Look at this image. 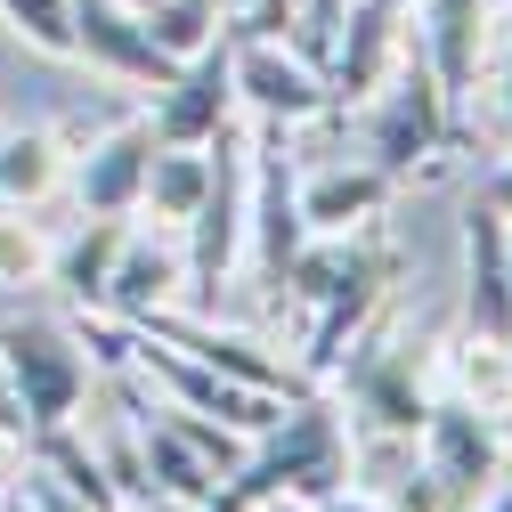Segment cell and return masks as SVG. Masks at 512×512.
Here are the masks:
<instances>
[{
	"mask_svg": "<svg viewBox=\"0 0 512 512\" xmlns=\"http://www.w3.org/2000/svg\"><path fill=\"white\" fill-rule=\"evenodd\" d=\"M399 277V252L391 236H374V228H350V236H309L293 252V269H285V293L317 309V326H309V358L301 374H334V358L366 334V317L382 309V285Z\"/></svg>",
	"mask_w": 512,
	"mask_h": 512,
	"instance_id": "obj_1",
	"label": "cell"
},
{
	"mask_svg": "<svg viewBox=\"0 0 512 512\" xmlns=\"http://www.w3.org/2000/svg\"><path fill=\"white\" fill-rule=\"evenodd\" d=\"M464 317H472V334L512 342V252H504V212L496 204L464 212Z\"/></svg>",
	"mask_w": 512,
	"mask_h": 512,
	"instance_id": "obj_13",
	"label": "cell"
},
{
	"mask_svg": "<svg viewBox=\"0 0 512 512\" xmlns=\"http://www.w3.org/2000/svg\"><path fill=\"white\" fill-rule=\"evenodd\" d=\"M236 504H269V496H293V504H334L350 488V431L326 399H293L261 439H252V456L220 480Z\"/></svg>",
	"mask_w": 512,
	"mask_h": 512,
	"instance_id": "obj_2",
	"label": "cell"
},
{
	"mask_svg": "<svg viewBox=\"0 0 512 512\" xmlns=\"http://www.w3.org/2000/svg\"><path fill=\"white\" fill-rule=\"evenodd\" d=\"M504 131H512V49H504Z\"/></svg>",
	"mask_w": 512,
	"mask_h": 512,
	"instance_id": "obj_33",
	"label": "cell"
},
{
	"mask_svg": "<svg viewBox=\"0 0 512 512\" xmlns=\"http://www.w3.org/2000/svg\"><path fill=\"white\" fill-rule=\"evenodd\" d=\"M366 98H374V106H366V163H382L391 179H407L423 155L447 147V114H456V106L439 98V82H431V66H423V49L399 57V66L382 74Z\"/></svg>",
	"mask_w": 512,
	"mask_h": 512,
	"instance_id": "obj_5",
	"label": "cell"
},
{
	"mask_svg": "<svg viewBox=\"0 0 512 512\" xmlns=\"http://www.w3.org/2000/svg\"><path fill=\"white\" fill-rule=\"evenodd\" d=\"M252 512H317V504H293V496H269V504H252Z\"/></svg>",
	"mask_w": 512,
	"mask_h": 512,
	"instance_id": "obj_31",
	"label": "cell"
},
{
	"mask_svg": "<svg viewBox=\"0 0 512 512\" xmlns=\"http://www.w3.org/2000/svg\"><path fill=\"white\" fill-rule=\"evenodd\" d=\"M504 252H512V228H504Z\"/></svg>",
	"mask_w": 512,
	"mask_h": 512,
	"instance_id": "obj_36",
	"label": "cell"
},
{
	"mask_svg": "<svg viewBox=\"0 0 512 512\" xmlns=\"http://www.w3.org/2000/svg\"><path fill=\"white\" fill-rule=\"evenodd\" d=\"M480 9L488 0H415V17H423L415 49H423V66H431L447 106H464V90L480 74Z\"/></svg>",
	"mask_w": 512,
	"mask_h": 512,
	"instance_id": "obj_17",
	"label": "cell"
},
{
	"mask_svg": "<svg viewBox=\"0 0 512 512\" xmlns=\"http://www.w3.org/2000/svg\"><path fill=\"white\" fill-rule=\"evenodd\" d=\"M204 155H212L204 204L179 220L187 228V301H220L228 269L244 261V220H252V139L236 122H220L204 139Z\"/></svg>",
	"mask_w": 512,
	"mask_h": 512,
	"instance_id": "obj_4",
	"label": "cell"
},
{
	"mask_svg": "<svg viewBox=\"0 0 512 512\" xmlns=\"http://www.w3.org/2000/svg\"><path fill=\"white\" fill-rule=\"evenodd\" d=\"M415 456H423L439 480H456L464 504H480L488 480L504 472V431H496L472 399H431V415H423V431H415Z\"/></svg>",
	"mask_w": 512,
	"mask_h": 512,
	"instance_id": "obj_10",
	"label": "cell"
},
{
	"mask_svg": "<svg viewBox=\"0 0 512 512\" xmlns=\"http://www.w3.org/2000/svg\"><path fill=\"white\" fill-rule=\"evenodd\" d=\"M74 57H90L98 74H114V82H147V90H163L179 66L147 41V25H139V9H122V0H74Z\"/></svg>",
	"mask_w": 512,
	"mask_h": 512,
	"instance_id": "obj_12",
	"label": "cell"
},
{
	"mask_svg": "<svg viewBox=\"0 0 512 512\" xmlns=\"http://www.w3.org/2000/svg\"><path fill=\"white\" fill-rule=\"evenodd\" d=\"M0 382L25 407V439L49 423H74L90 399V358L74 342V326H57L41 309H9L0 317Z\"/></svg>",
	"mask_w": 512,
	"mask_h": 512,
	"instance_id": "obj_3",
	"label": "cell"
},
{
	"mask_svg": "<svg viewBox=\"0 0 512 512\" xmlns=\"http://www.w3.org/2000/svg\"><path fill=\"white\" fill-rule=\"evenodd\" d=\"M187 301V261H179V252L171 244H155V236H122V252H114V277H106V317H131V326H139V317H155V309H179Z\"/></svg>",
	"mask_w": 512,
	"mask_h": 512,
	"instance_id": "obj_15",
	"label": "cell"
},
{
	"mask_svg": "<svg viewBox=\"0 0 512 512\" xmlns=\"http://www.w3.org/2000/svg\"><path fill=\"white\" fill-rule=\"evenodd\" d=\"M17 488H25V496H33V504H41V512H90V504H74V496H66V488H57V480H49V472H33V464H17Z\"/></svg>",
	"mask_w": 512,
	"mask_h": 512,
	"instance_id": "obj_26",
	"label": "cell"
},
{
	"mask_svg": "<svg viewBox=\"0 0 512 512\" xmlns=\"http://www.w3.org/2000/svg\"><path fill=\"white\" fill-rule=\"evenodd\" d=\"M57 261V244L41 236L33 204H0V285H41Z\"/></svg>",
	"mask_w": 512,
	"mask_h": 512,
	"instance_id": "obj_24",
	"label": "cell"
},
{
	"mask_svg": "<svg viewBox=\"0 0 512 512\" xmlns=\"http://www.w3.org/2000/svg\"><path fill=\"white\" fill-rule=\"evenodd\" d=\"M293 155L277 147V122H261V139H252V220H244V244H252V277L261 285H285L293 252L309 244L301 228V196H293Z\"/></svg>",
	"mask_w": 512,
	"mask_h": 512,
	"instance_id": "obj_7",
	"label": "cell"
},
{
	"mask_svg": "<svg viewBox=\"0 0 512 512\" xmlns=\"http://www.w3.org/2000/svg\"><path fill=\"white\" fill-rule=\"evenodd\" d=\"M122 236H131V220H122V212H82V236H74V244H57L49 277L66 285L82 309H98V301H106V277H114V252H122Z\"/></svg>",
	"mask_w": 512,
	"mask_h": 512,
	"instance_id": "obj_19",
	"label": "cell"
},
{
	"mask_svg": "<svg viewBox=\"0 0 512 512\" xmlns=\"http://www.w3.org/2000/svg\"><path fill=\"white\" fill-rule=\"evenodd\" d=\"M57 139L49 131H9L0 139V204H41L57 187Z\"/></svg>",
	"mask_w": 512,
	"mask_h": 512,
	"instance_id": "obj_22",
	"label": "cell"
},
{
	"mask_svg": "<svg viewBox=\"0 0 512 512\" xmlns=\"http://www.w3.org/2000/svg\"><path fill=\"white\" fill-rule=\"evenodd\" d=\"M236 41V106H252L261 122H309V114H326L334 106V82L301 66V57L285 41H252V33H228Z\"/></svg>",
	"mask_w": 512,
	"mask_h": 512,
	"instance_id": "obj_9",
	"label": "cell"
},
{
	"mask_svg": "<svg viewBox=\"0 0 512 512\" xmlns=\"http://www.w3.org/2000/svg\"><path fill=\"white\" fill-rule=\"evenodd\" d=\"M334 374H342V391H350V407H358L350 431H391V439H415V431H423L431 399H423L415 342L366 334V342H350V350L334 358Z\"/></svg>",
	"mask_w": 512,
	"mask_h": 512,
	"instance_id": "obj_6",
	"label": "cell"
},
{
	"mask_svg": "<svg viewBox=\"0 0 512 512\" xmlns=\"http://www.w3.org/2000/svg\"><path fill=\"white\" fill-rule=\"evenodd\" d=\"M488 9H512V0H488Z\"/></svg>",
	"mask_w": 512,
	"mask_h": 512,
	"instance_id": "obj_35",
	"label": "cell"
},
{
	"mask_svg": "<svg viewBox=\"0 0 512 512\" xmlns=\"http://www.w3.org/2000/svg\"><path fill=\"white\" fill-rule=\"evenodd\" d=\"M155 139L163 147H204L220 122H236V41L220 33L212 49H196L187 66L155 90Z\"/></svg>",
	"mask_w": 512,
	"mask_h": 512,
	"instance_id": "obj_8",
	"label": "cell"
},
{
	"mask_svg": "<svg viewBox=\"0 0 512 512\" xmlns=\"http://www.w3.org/2000/svg\"><path fill=\"white\" fill-rule=\"evenodd\" d=\"M488 204H496V212H504V220H512V163H504V171H496V179H488Z\"/></svg>",
	"mask_w": 512,
	"mask_h": 512,
	"instance_id": "obj_29",
	"label": "cell"
},
{
	"mask_svg": "<svg viewBox=\"0 0 512 512\" xmlns=\"http://www.w3.org/2000/svg\"><path fill=\"white\" fill-rule=\"evenodd\" d=\"M317 512H391V504H382V496H358V488H342L334 504H317Z\"/></svg>",
	"mask_w": 512,
	"mask_h": 512,
	"instance_id": "obj_27",
	"label": "cell"
},
{
	"mask_svg": "<svg viewBox=\"0 0 512 512\" xmlns=\"http://www.w3.org/2000/svg\"><path fill=\"white\" fill-rule=\"evenodd\" d=\"M0 512H41V504H33V496H25L17 480H9V504H0Z\"/></svg>",
	"mask_w": 512,
	"mask_h": 512,
	"instance_id": "obj_30",
	"label": "cell"
},
{
	"mask_svg": "<svg viewBox=\"0 0 512 512\" xmlns=\"http://www.w3.org/2000/svg\"><path fill=\"white\" fill-rule=\"evenodd\" d=\"M391 171L382 163H334V171H309L293 196H301V228L309 236H350V228H374L382 204H391Z\"/></svg>",
	"mask_w": 512,
	"mask_h": 512,
	"instance_id": "obj_14",
	"label": "cell"
},
{
	"mask_svg": "<svg viewBox=\"0 0 512 512\" xmlns=\"http://www.w3.org/2000/svg\"><path fill=\"white\" fill-rule=\"evenodd\" d=\"M204 179H212V155L204 147H163L155 139V155H147V187H139V212H155V220H187L204 204Z\"/></svg>",
	"mask_w": 512,
	"mask_h": 512,
	"instance_id": "obj_20",
	"label": "cell"
},
{
	"mask_svg": "<svg viewBox=\"0 0 512 512\" xmlns=\"http://www.w3.org/2000/svg\"><path fill=\"white\" fill-rule=\"evenodd\" d=\"M139 25H147V41L171 57V66H187L196 49H212V41L228 33L220 0H155V9H139Z\"/></svg>",
	"mask_w": 512,
	"mask_h": 512,
	"instance_id": "obj_21",
	"label": "cell"
},
{
	"mask_svg": "<svg viewBox=\"0 0 512 512\" xmlns=\"http://www.w3.org/2000/svg\"><path fill=\"white\" fill-rule=\"evenodd\" d=\"M391 49H399V9L391 0H350V17H342V49H334V90L366 98L382 74H391Z\"/></svg>",
	"mask_w": 512,
	"mask_h": 512,
	"instance_id": "obj_18",
	"label": "cell"
},
{
	"mask_svg": "<svg viewBox=\"0 0 512 512\" xmlns=\"http://www.w3.org/2000/svg\"><path fill=\"white\" fill-rule=\"evenodd\" d=\"M472 512H512V472H496V480H488V496H480Z\"/></svg>",
	"mask_w": 512,
	"mask_h": 512,
	"instance_id": "obj_28",
	"label": "cell"
},
{
	"mask_svg": "<svg viewBox=\"0 0 512 512\" xmlns=\"http://www.w3.org/2000/svg\"><path fill=\"white\" fill-rule=\"evenodd\" d=\"M196 512H252V504H236V496L220 488V496H212V504H196Z\"/></svg>",
	"mask_w": 512,
	"mask_h": 512,
	"instance_id": "obj_32",
	"label": "cell"
},
{
	"mask_svg": "<svg viewBox=\"0 0 512 512\" xmlns=\"http://www.w3.org/2000/svg\"><path fill=\"white\" fill-rule=\"evenodd\" d=\"M139 326H147V334H163L171 350H187L196 366L228 374V382H252V391H277V399H301V391H309V374H301V366H285V358H261V342H244V334H220V326H204V317L155 309V317H139Z\"/></svg>",
	"mask_w": 512,
	"mask_h": 512,
	"instance_id": "obj_11",
	"label": "cell"
},
{
	"mask_svg": "<svg viewBox=\"0 0 512 512\" xmlns=\"http://www.w3.org/2000/svg\"><path fill=\"white\" fill-rule=\"evenodd\" d=\"M122 9H155V0H122Z\"/></svg>",
	"mask_w": 512,
	"mask_h": 512,
	"instance_id": "obj_34",
	"label": "cell"
},
{
	"mask_svg": "<svg viewBox=\"0 0 512 512\" xmlns=\"http://www.w3.org/2000/svg\"><path fill=\"white\" fill-rule=\"evenodd\" d=\"M147 155H155V122H114V131L82 155L74 171V196L82 212H139V187H147Z\"/></svg>",
	"mask_w": 512,
	"mask_h": 512,
	"instance_id": "obj_16",
	"label": "cell"
},
{
	"mask_svg": "<svg viewBox=\"0 0 512 512\" xmlns=\"http://www.w3.org/2000/svg\"><path fill=\"white\" fill-rule=\"evenodd\" d=\"M456 374H464V399L504 431L512 423V342H488V334H472L464 350H456Z\"/></svg>",
	"mask_w": 512,
	"mask_h": 512,
	"instance_id": "obj_23",
	"label": "cell"
},
{
	"mask_svg": "<svg viewBox=\"0 0 512 512\" xmlns=\"http://www.w3.org/2000/svg\"><path fill=\"white\" fill-rule=\"evenodd\" d=\"M0 17H9L41 57H74V0H0Z\"/></svg>",
	"mask_w": 512,
	"mask_h": 512,
	"instance_id": "obj_25",
	"label": "cell"
}]
</instances>
